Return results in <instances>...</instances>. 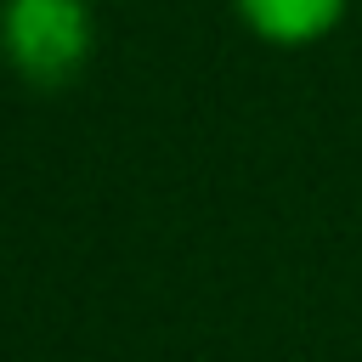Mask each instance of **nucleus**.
<instances>
[{"instance_id": "nucleus-1", "label": "nucleus", "mask_w": 362, "mask_h": 362, "mask_svg": "<svg viewBox=\"0 0 362 362\" xmlns=\"http://www.w3.org/2000/svg\"><path fill=\"white\" fill-rule=\"evenodd\" d=\"M0 45L23 79L62 85L90 57V11L85 0H6Z\"/></svg>"}, {"instance_id": "nucleus-2", "label": "nucleus", "mask_w": 362, "mask_h": 362, "mask_svg": "<svg viewBox=\"0 0 362 362\" xmlns=\"http://www.w3.org/2000/svg\"><path fill=\"white\" fill-rule=\"evenodd\" d=\"M243 11V23L272 40V45H305V40H322L339 17H345V0H232Z\"/></svg>"}]
</instances>
